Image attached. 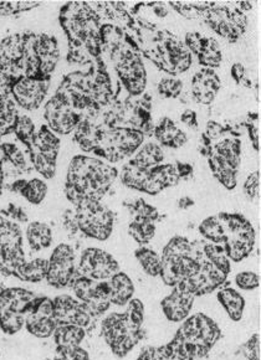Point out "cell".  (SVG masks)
<instances>
[{
    "label": "cell",
    "instance_id": "cell-3",
    "mask_svg": "<svg viewBox=\"0 0 261 360\" xmlns=\"http://www.w3.org/2000/svg\"><path fill=\"white\" fill-rule=\"evenodd\" d=\"M160 259L162 280L165 285L176 287L200 270L205 256H200V252L186 238L177 236L167 244Z\"/></svg>",
    "mask_w": 261,
    "mask_h": 360
},
{
    "label": "cell",
    "instance_id": "cell-24",
    "mask_svg": "<svg viewBox=\"0 0 261 360\" xmlns=\"http://www.w3.org/2000/svg\"><path fill=\"white\" fill-rule=\"evenodd\" d=\"M165 61L170 65L168 71L172 74H182L191 68L192 55L181 41L170 40L165 44Z\"/></svg>",
    "mask_w": 261,
    "mask_h": 360
},
{
    "label": "cell",
    "instance_id": "cell-17",
    "mask_svg": "<svg viewBox=\"0 0 261 360\" xmlns=\"http://www.w3.org/2000/svg\"><path fill=\"white\" fill-rule=\"evenodd\" d=\"M53 316L58 324H72L85 328L91 323L90 308L71 296L63 295L53 298Z\"/></svg>",
    "mask_w": 261,
    "mask_h": 360
},
{
    "label": "cell",
    "instance_id": "cell-47",
    "mask_svg": "<svg viewBox=\"0 0 261 360\" xmlns=\"http://www.w3.org/2000/svg\"><path fill=\"white\" fill-rule=\"evenodd\" d=\"M171 6L176 8L177 11L181 13L182 15L186 16V18H197V16L202 14V11L205 9H209L210 6L208 4H194V3H186V1H171Z\"/></svg>",
    "mask_w": 261,
    "mask_h": 360
},
{
    "label": "cell",
    "instance_id": "cell-31",
    "mask_svg": "<svg viewBox=\"0 0 261 360\" xmlns=\"http://www.w3.org/2000/svg\"><path fill=\"white\" fill-rule=\"evenodd\" d=\"M48 275V261L44 259H35L30 262L23 264L15 272L16 277L24 282H42L46 280Z\"/></svg>",
    "mask_w": 261,
    "mask_h": 360
},
{
    "label": "cell",
    "instance_id": "cell-40",
    "mask_svg": "<svg viewBox=\"0 0 261 360\" xmlns=\"http://www.w3.org/2000/svg\"><path fill=\"white\" fill-rule=\"evenodd\" d=\"M15 106L8 97H0V137L15 128L18 121Z\"/></svg>",
    "mask_w": 261,
    "mask_h": 360
},
{
    "label": "cell",
    "instance_id": "cell-8",
    "mask_svg": "<svg viewBox=\"0 0 261 360\" xmlns=\"http://www.w3.org/2000/svg\"><path fill=\"white\" fill-rule=\"evenodd\" d=\"M20 229L6 219L0 217V271L6 275H15L25 264Z\"/></svg>",
    "mask_w": 261,
    "mask_h": 360
},
{
    "label": "cell",
    "instance_id": "cell-48",
    "mask_svg": "<svg viewBox=\"0 0 261 360\" xmlns=\"http://www.w3.org/2000/svg\"><path fill=\"white\" fill-rule=\"evenodd\" d=\"M58 349V356L55 360H90V355L82 349L80 345L79 347H72V348H56Z\"/></svg>",
    "mask_w": 261,
    "mask_h": 360
},
{
    "label": "cell",
    "instance_id": "cell-34",
    "mask_svg": "<svg viewBox=\"0 0 261 360\" xmlns=\"http://www.w3.org/2000/svg\"><path fill=\"white\" fill-rule=\"evenodd\" d=\"M100 138H101V132L95 126H92L89 121L80 122L76 127V141L84 150L95 152L98 147Z\"/></svg>",
    "mask_w": 261,
    "mask_h": 360
},
{
    "label": "cell",
    "instance_id": "cell-11",
    "mask_svg": "<svg viewBox=\"0 0 261 360\" xmlns=\"http://www.w3.org/2000/svg\"><path fill=\"white\" fill-rule=\"evenodd\" d=\"M205 19L214 32L235 43L246 30V16L240 9L215 6L205 13Z\"/></svg>",
    "mask_w": 261,
    "mask_h": 360
},
{
    "label": "cell",
    "instance_id": "cell-22",
    "mask_svg": "<svg viewBox=\"0 0 261 360\" xmlns=\"http://www.w3.org/2000/svg\"><path fill=\"white\" fill-rule=\"evenodd\" d=\"M220 89V79L212 69H203L193 76L192 95L198 103L209 105Z\"/></svg>",
    "mask_w": 261,
    "mask_h": 360
},
{
    "label": "cell",
    "instance_id": "cell-37",
    "mask_svg": "<svg viewBox=\"0 0 261 360\" xmlns=\"http://www.w3.org/2000/svg\"><path fill=\"white\" fill-rule=\"evenodd\" d=\"M199 233L207 240L212 241V244H223L225 233L220 215L207 217L205 220H203L202 224L199 225Z\"/></svg>",
    "mask_w": 261,
    "mask_h": 360
},
{
    "label": "cell",
    "instance_id": "cell-27",
    "mask_svg": "<svg viewBox=\"0 0 261 360\" xmlns=\"http://www.w3.org/2000/svg\"><path fill=\"white\" fill-rule=\"evenodd\" d=\"M155 136L160 144L171 148H181L188 141L186 133L177 127L176 123L170 118H163L158 123L155 129Z\"/></svg>",
    "mask_w": 261,
    "mask_h": 360
},
{
    "label": "cell",
    "instance_id": "cell-43",
    "mask_svg": "<svg viewBox=\"0 0 261 360\" xmlns=\"http://www.w3.org/2000/svg\"><path fill=\"white\" fill-rule=\"evenodd\" d=\"M14 131H15L16 136L22 141L23 143L27 144V146H29V148H30L32 147V138H34V134H35V127H34V123H32V120L27 116L18 117Z\"/></svg>",
    "mask_w": 261,
    "mask_h": 360
},
{
    "label": "cell",
    "instance_id": "cell-15",
    "mask_svg": "<svg viewBox=\"0 0 261 360\" xmlns=\"http://www.w3.org/2000/svg\"><path fill=\"white\" fill-rule=\"evenodd\" d=\"M71 287L81 302L90 308L92 314H101L111 304L107 281H92L79 276L72 280Z\"/></svg>",
    "mask_w": 261,
    "mask_h": 360
},
{
    "label": "cell",
    "instance_id": "cell-25",
    "mask_svg": "<svg viewBox=\"0 0 261 360\" xmlns=\"http://www.w3.org/2000/svg\"><path fill=\"white\" fill-rule=\"evenodd\" d=\"M110 302L116 306H126L134 293L132 280L125 272H117L107 281Z\"/></svg>",
    "mask_w": 261,
    "mask_h": 360
},
{
    "label": "cell",
    "instance_id": "cell-7",
    "mask_svg": "<svg viewBox=\"0 0 261 360\" xmlns=\"http://www.w3.org/2000/svg\"><path fill=\"white\" fill-rule=\"evenodd\" d=\"M144 133L131 128H120L101 133L95 153L101 152L110 162H118L134 154L144 143Z\"/></svg>",
    "mask_w": 261,
    "mask_h": 360
},
{
    "label": "cell",
    "instance_id": "cell-36",
    "mask_svg": "<svg viewBox=\"0 0 261 360\" xmlns=\"http://www.w3.org/2000/svg\"><path fill=\"white\" fill-rule=\"evenodd\" d=\"M134 256H136V259H139V265L147 275L152 276V277L160 275L162 259H160V255L157 254L155 251L147 249V248H141V249L136 250Z\"/></svg>",
    "mask_w": 261,
    "mask_h": 360
},
{
    "label": "cell",
    "instance_id": "cell-29",
    "mask_svg": "<svg viewBox=\"0 0 261 360\" xmlns=\"http://www.w3.org/2000/svg\"><path fill=\"white\" fill-rule=\"evenodd\" d=\"M56 348H72L79 347L85 338V329L72 324H58L53 332Z\"/></svg>",
    "mask_w": 261,
    "mask_h": 360
},
{
    "label": "cell",
    "instance_id": "cell-54",
    "mask_svg": "<svg viewBox=\"0 0 261 360\" xmlns=\"http://www.w3.org/2000/svg\"><path fill=\"white\" fill-rule=\"evenodd\" d=\"M249 136H250L251 142L254 144V148L259 152L260 150V132H259V128L251 127L249 129Z\"/></svg>",
    "mask_w": 261,
    "mask_h": 360
},
{
    "label": "cell",
    "instance_id": "cell-39",
    "mask_svg": "<svg viewBox=\"0 0 261 360\" xmlns=\"http://www.w3.org/2000/svg\"><path fill=\"white\" fill-rule=\"evenodd\" d=\"M203 252L205 259H208L212 265L215 266L218 270L228 275L230 272V261L228 255L225 252L223 246L218 244H204Z\"/></svg>",
    "mask_w": 261,
    "mask_h": 360
},
{
    "label": "cell",
    "instance_id": "cell-23",
    "mask_svg": "<svg viewBox=\"0 0 261 360\" xmlns=\"http://www.w3.org/2000/svg\"><path fill=\"white\" fill-rule=\"evenodd\" d=\"M137 360H197V358L174 337L168 345L144 350Z\"/></svg>",
    "mask_w": 261,
    "mask_h": 360
},
{
    "label": "cell",
    "instance_id": "cell-42",
    "mask_svg": "<svg viewBox=\"0 0 261 360\" xmlns=\"http://www.w3.org/2000/svg\"><path fill=\"white\" fill-rule=\"evenodd\" d=\"M30 158L37 173H40L46 179L53 178V175L56 173V160L46 158L45 155L35 150L30 152Z\"/></svg>",
    "mask_w": 261,
    "mask_h": 360
},
{
    "label": "cell",
    "instance_id": "cell-38",
    "mask_svg": "<svg viewBox=\"0 0 261 360\" xmlns=\"http://www.w3.org/2000/svg\"><path fill=\"white\" fill-rule=\"evenodd\" d=\"M214 153L225 160L231 168L238 169L240 165V142L238 139H224L219 142Z\"/></svg>",
    "mask_w": 261,
    "mask_h": 360
},
{
    "label": "cell",
    "instance_id": "cell-45",
    "mask_svg": "<svg viewBox=\"0 0 261 360\" xmlns=\"http://www.w3.org/2000/svg\"><path fill=\"white\" fill-rule=\"evenodd\" d=\"M182 89H183V82L181 79H174V77L162 79L158 85L160 95L165 96L167 98H176L181 95Z\"/></svg>",
    "mask_w": 261,
    "mask_h": 360
},
{
    "label": "cell",
    "instance_id": "cell-41",
    "mask_svg": "<svg viewBox=\"0 0 261 360\" xmlns=\"http://www.w3.org/2000/svg\"><path fill=\"white\" fill-rule=\"evenodd\" d=\"M27 202L34 205H37L43 202L45 196L48 194V186L42 179H32L30 181H25V186L20 191Z\"/></svg>",
    "mask_w": 261,
    "mask_h": 360
},
{
    "label": "cell",
    "instance_id": "cell-30",
    "mask_svg": "<svg viewBox=\"0 0 261 360\" xmlns=\"http://www.w3.org/2000/svg\"><path fill=\"white\" fill-rule=\"evenodd\" d=\"M218 300L228 313V316L234 322H239L246 307V301L239 292L235 291L233 288H224L218 292Z\"/></svg>",
    "mask_w": 261,
    "mask_h": 360
},
{
    "label": "cell",
    "instance_id": "cell-4",
    "mask_svg": "<svg viewBox=\"0 0 261 360\" xmlns=\"http://www.w3.org/2000/svg\"><path fill=\"white\" fill-rule=\"evenodd\" d=\"M37 297L24 288H8L0 292V328L8 334L19 332L25 326Z\"/></svg>",
    "mask_w": 261,
    "mask_h": 360
},
{
    "label": "cell",
    "instance_id": "cell-26",
    "mask_svg": "<svg viewBox=\"0 0 261 360\" xmlns=\"http://www.w3.org/2000/svg\"><path fill=\"white\" fill-rule=\"evenodd\" d=\"M59 137L46 126H43L39 132H35L34 134L30 150H35L45 155L46 158L56 160L59 155Z\"/></svg>",
    "mask_w": 261,
    "mask_h": 360
},
{
    "label": "cell",
    "instance_id": "cell-33",
    "mask_svg": "<svg viewBox=\"0 0 261 360\" xmlns=\"http://www.w3.org/2000/svg\"><path fill=\"white\" fill-rule=\"evenodd\" d=\"M163 159H165V153L160 148V144L149 142L139 149L134 162L139 167L149 169V168H155L157 165H160V162H163Z\"/></svg>",
    "mask_w": 261,
    "mask_h": 360
},
{
    "label": "cell",
    "instance_id": "cell-16",
    "mask_svg": "<svg viewBox=\"0 0 261 360\" xmlns=\"http://www.w3.org/2000/svg\"><path fill=\"white\" fill-rule=\"evenodd\" d=\"M49 79L20 77L11 86V94L19 106L32 111L42 105L48 94Z\"/></svg>",
    "mask_w": 261,
    "mask_h": 360
},
{
    "label": "cell",
    "instance_id": "cell-5",
    "mask_svg": "<svg viewBox=\"0 0 261 360\" xmlns=\"http://www.w3.org/2000/svg\"><path fill=\"white\" fill-rule=\"evenodd\" d=\"M223 221V246L231 261L239 262L249 256L255 244V231L246 217L239 214H220Z\"/></svg>",
    "mask_w": 261,
    "mask_h": 360
},
{
    "label": "cell",
    "instance_id": "cell-14",
    "mask_svg": "<svg viewBox=\"0 0 261 360\" xmlns=\"http://www.w3.org/2000/svg\"><path fill=\"white\" fill-rule=\"evenodd\" d=\"M117 53L116 68L118 76L126 90L132 96H139L144 92L147 82V75L141 58L136 53L126 50Z\"/></svg>",
    "mask_w": 261,
    "mask_h": 360
},
{
    "label": "cell",
    "instance_id": "cell-21",
    "mask_svg": "<svg viewBox=\"0 0 261 360\" xmlns=\"http://www.w3.org/2000/svg\"><path fill=\"white\" fill-rule=\"evenodd\" d=\"M196 297L189 292L184 291L181 287H173L170 296L165 297L160 302L165 317L171 322H183L188 318L193 307Z\"/></svg>",
    "mask_w": 261,
    "mask_h": 360
},
{
    "label": "cell",
    "instance_id": "cell-2",
    "mask_svg": "<svg viewBox=\"0 0 261 360\" xmlns=\"http://www.w3.org/2000/svg\"><path fill=\"white\" fill-rule=\"evenodd\" d=\"M125 313H111L102 321V335L112 353L123 358L134 349L141 338L144 323V303L131 300Z\"/></svg>",
    "mask_w": 261,
    "mask_h": 360
},
{
    "label": "cell",
    "instance_id": "cell-6",
    "mask_svg": "<svg viewBox=\"0 0 261 360\" xmlns=\"http://www.w3.org/2000/svg\"><path fill=\"white\" fill-rule=\"evenodd\" d=\"M76 221L82 233L98 241H106L113 230V214L97 200H86L76 205Z\"/></svg>",
    "mask_w": 261,
    "mask_h": 360
},
{
    "label": "cell",
    "instance_id": "cell-12",
    "mask_svg": "<svg viewBox=\"0 0 261 360\" xmlns=\"http://www.w3.org/2000/svg\"><path fill=\"white\" fill-rule=\"evenodd\" d=\"M75 251L70 245L56 246L48 261L46 281L55 288H64L74 280Z\"/></svg>",
    "mask_w": 261,
    "mask_h": 360
},
{
    "label": "cell",
    "instance_id": "cell-18",
    "mask_svg": "<svg viewBox=\"0 0 261 360\" xmlns=\"http://www.w3.org/2000/svg\"><path fill=\"white\" fill-rule=\"evenodd\" d=\"M27 332L37 338H49L58 327L53 316V302L48 297H37V303L25 321Z\"/></svg>",
    "mask_w": 261,
    "mask_h": 360
},
{
    "label": "cell",
    "instance_id": "cell-50",
    "mask_svg": "<svg viewBox=\"0 0 261 360\" xmlns=\"http://www.w3.org/2000/svg\"><path fill=\"white\" fill-rule=\"evenodd\" d=\"M246 347L249 348L250 360H260V337H259V334H255L250 339V342L246 345Z\"/></svg>",
    "mask_w": 261,
    "mask_h": 360
},
{
    "label": "cell",
    "instance_id": "cell-55",
    "mask_svg": "<svg viewBox=\"0 0 261 360\" xmlns=\"http://www.w3.org/2000/svg\"><path fill=\"white\" fill-rule=\"evenodd\" d=\"M193 204H194L193 199H191L189 196H184L178 202V207H181V209H188V207H192Z\"/></svg>",
    "mask_w": 261,
    "mask_h": 360
},
{
    "label": "cell",
    "instance_id": "cell-49",
    "mask_svg": "<svg viewBox=\"0 0 261 360\" xmlns=\"http://www.w3.org/2000/svg\"><path fill=\"white\" fill-rule=\"evenodd\" d=\"M0 148L6 153V157L9 158L13 165H16L18 168H24L25 167V158H24V155H23L22 152L19 150L15 144H1Z\"/></svg>",
    "mask_w": 261,
    "mask_h": 360
},
{
    "label": "cell",
    "instance_id": "cell-52",
    "mask_svg": "<svg viewBox=\"0 0 261 360\" xmlns=\"http://www.w3.org/2000/svg\"><path fill=\"white\" fill-rule=\"evenodd\" d=\"M182 122L186 123L189 127L197 126V115L193 111H186L181 117Z\"/></svg>",
    "mask_w": 261,
    "mask_h": 360
},
{
    "label": "cell",
    "instance_id": "cell-13",
    "mask_svg": "<svg viewBox=\"0 0 261 360\" xmlns=\"http://www.w3.org/2000/svg\"><path fill=\"white\" fill-rule=\"evenodd\" d=\"M45 118L49 128L58 134H69L80 123V115L72 110V106L58 92L45 106Z\"/></svg>",
    "mask_w": 261,
    "mask_h": 360
},
{
    "label": "cell",
    "instance_id": "cell-28",
    "mask_svg": "<svg viewBox=\"0 0 261 360\" xmlns=\"http://www.w3.org/2000/svg\"><path fill=\"white\" fill-rule=\"evenodd\" d=\"M27 238L32 251L48 249L53 243V231L48 224L34 221L27 229Z\"/></svg>",
    "mask_w": 261,
    "mask_h": 360
},
{
    "label": "cell",
    "instance_id": "cell-10",
    "mask_svg": "<svg viewBox=\"0 0 261 360\" xmlns=\"http://www.w3.org/2000/svg\"><path fill=\"white\" fill-rule=\"evenodd\" d=\"M77 272L92 281H106L120 272V265L112 255L100 249H86L80 256Z\"/></svg>",
    "mask_w": 261,
    "mask_h": 360
},
{
    "label": "cell",
    "instance_id": "cell-32",
    "mask_svg": "<svg viewBox=\"0 0 261 360\" xmlns=\"http://www.w3.org/2000/svg\"><path fill=\"white\" fill-rule=\"evenodd\" d=\"M209 165L217 179L223 184L227 189L233 191L236 186V169L231 168L225 160L219 155L213 153L209 158Z\"/></svg>",
    "mask_w": 261,
    "mask_h": 360
},
{
    "label": "cell",
    "instance_id": "cell-1",
    "mask_svg": "<svg viewBox=\"0 0 261 360\" xmlns=\"http://www.w3.org/2000/svg\"><path fill=\"white\" fill-rule=\"evenodd\" d=\"M117 176V170L98 159L75 157L66 179V196L75 205L86 200L100 202Z\"/></svg>",
    "mask_w": 261,
    "mask_h": 360
},
{
    "label": "cell",
    "instance_id": "cell-53",
    "mask_svg": "<svg viewBox=\"0 0 261 360\" xmlns=\"http://www.w3.org/2000/svg\"><path fill=\"white\" fill-rule=\"evenodd\" d=\"M224 132L223 127L215 122H209L207 126V134L209 138H218Z\"/></svg>",
    "mask_w": 261,
    "mask_h": 360
},
{
    "label": "cell",
    "instance_id": "cell-35",
    "mask_svg": "<svg viewBox=\"0 0 261 360\" xmlns=\"http://www.w3.org/2000/svg\"><path fill=\"white\" fill-rule=\"evenodd\" d=\"M128 231L131 236L136 240V243L141 245L148 244L155 233V221L146 219V217H134V221L129 224Z\"/></svg>",
    "mask_w": 261,
    "mask_h": 360
},
{
    "label": "cell",
    "instance_id": "cell-19",
    "mask_svg": "<svg viewBox=\"0 0 261 360\" xmlns=\"http://www.w3.org/2000/svg\"><path fill=\"white\" fill-rule=\"evenodd\" d=\"M227 276L222 271L218 270L215 266L212 265L208 259H204L200 270L196 275L186 278V281L181 282L178 287L183 288L184 291L189 292L194 297L203 296L217 290L222 286Z\"/></svg>",
    "mask_w": 261,
    "mask_h": 360
},
{
    "label": "cell",
    "instance_id": "cell-51",
    "mask_svg": "<svg viewBox=\"0 0 261 360\" xmlns=\"http://www.w3.org/2000/svg\"><path fill=\"white\" fill-rule=\"evenodd\" d=\"M230 74H231V77L240 84L244 77H246V68L243 66V64H240V63H235L233 66H231V69H230Z\"/></svg>",
    "mask_w": 261,
    "mask_h": 360
},
{
    "label": "cell",
    "instance_id": "cell-9",
    "mask_svg": "<svg viewBox=\"0 0 261 360\" xmlns=\"http://www.w3.org/2000/svg\"><path fill=\"white\" fill-rule=\"evenodd\" d=\"M176 335L208 354L209 350L220 338V329L213 319L203 313H197L184 321Z\"/></svg>",
    "mask_w": 261,
    "mask_h": 360
},
{
    "label": "cell",
    "instance_id": "cell-46",
    "mask_svg": "<svg viewBox=\"0 0 261 360\" xmlns=\"http://www.w3.org/2000/svg\"><path fill=\"white\" fill-rule=\"evenodd\" d=\"M235 283L241 290L253 291L260 286V275H257L255 272H250V271L240 272L235 276Z\"/></svg>",
    "mask_w": 261,
    "mask_h": 360
},
{
    "label": "cell",
    "instance_id": "cell-44",
    "mask_svg": "<svg viewBox=\"0 0 261 360\" xmlns=\"http://www.w3.org/2000/svg\"><path fill=\"white\" fill-rule=\"evenodd\" d=\"M244 194L246 199L250 202L260 200V172L255 170L253 172L244 183Z\"/></svg>",
    "mask_w": 261,
    "mask_h": 360
},
{
    "label": "cell",
    "instance_id": "cell-20",
    "mask_svg": "<svg viewBox=\"0 0 261 360\" xmlns=\"http://www.w3.org/2000/svg\"><path fill=\"white\" fill-rule=\"evenodd\" d=\"M186 46L197 55L199 63L205 66V69L213 70L222 63L220 46L212 37H203L199 32H189L186 37Z\"/></svg>",
    "mask_w": 261,
    "mask_h": 360
}]
</instances>
